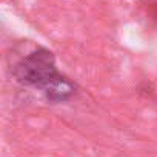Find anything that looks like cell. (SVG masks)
<instances>
[{"label": "cell", "instance_id": "1", "mask_svg": "<svg viewBox=\"0 0 157 157\" xmlns=\"http://www.w3.org/2000/svg\"><path fill=\"white\" fill-rule=\"evenodd\" d=\"M11 75L22 86L40 91L48 103H66L78 94L77 83L59 71L54 52L45 46H34L17 59Z\"/></svg>", "mask_w": 157, "mask_h": 157}, {"label": "cell", "instance_id": "2", "mask_svg": "<svg viewBox=\"0 0 157 157\" xmlns=\"http://www.w3.org/2000/svg\"><path fill=\"white\" fill-rule=\"evenodd\" d=\"M145 8H146L148 17H149L154 23H157V0H146Z\"/></svg>", "mask_w": 157, "mask_h": 157}]
</instances>
